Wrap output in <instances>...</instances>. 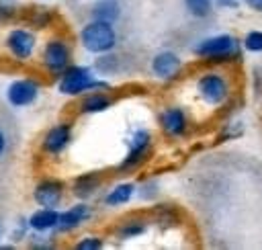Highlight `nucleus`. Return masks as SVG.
<instances>
[{"mask_svg":"<svg viewBox=\"0 0 262 250\" xmlns=\"http://www.w3.org/2000/svg\"><path fill=\"white\" fill-rule=\"evenodd\" d=\"M100 88H108L106 82H100L92 76V72L84 66H68L63 72H61V78H59V84H57V90L61 94H68V96H74V94H82V92H88V90H100Z\"/></svg>","mask_w":262,"mask_h":250,"instance_id":"nucleus-1","label":"nucleus"},{"mask_svg":"<svg viewBox=\"0 0 262 250\" xmlns=\"http://www.w3.org/2000/svg\"><path fill=\"white\" fill-rule=\"evenodd\" d=\"M80 39H82V45L92 51V53H104L108 49L115 47V29L111 27V23H104V20H92L88 23L82 33H80Z\"/></svg>","mask_w":262,"mask_h":250,"instance_id":"nucleus-2","label":"nucleus"},{"mask_svg":"<svg viewBox=\"0 0 262 250\" xmlns=\"http://www.w3.org/2000/svg\"><path fill=\"white\" fill-rule=\"evenodd\" d=\"M39 82L33 80V78H18V80H12L6 88V100L10 107L14 109H23V107H29L37 100L39 96Z\"/></svg>","mask_w":262,"mask_h":250,"instance_id":"nucleus-3","label":"nucleus"},{"mask_svg":"<svg viewBox=\"0 0 262 250\" xmlns=\"http://www.w3.org/2000/svg\"><path fill=\"white\" fill-rule=\"evenodd\" d=\"M194 51L203 57H213L221 61V59H229L237 55V41L231 35H219V37L203 41Z\"/></svg>","mask_w":262,"mask_h":250,"instance_id":"nucleus-4","label":"nucleus"},{"mask_svg":"<svg viewBox=\"0 0 262 250\" xmlns=\"http://www.w3.org/2000/svg\"><path fill=\"white\" fill-rule=\"evenodd\" d=\"M35 43H37V39L29 29L18 27L6 35V47L16 61H27L35 51Z\"/></svg>","mask_w":262,"mask_h":250,"instance_id":"nucleus-5","label":"nucleus"},{"mask_svg":"<svg viewBox=\"0 0 262 250\" xmlns=\"http://www.w3.org/2000/svg\"><path fill=\"white\" fill-rule=\"evenodd\" d=\"M43 66L51 74H61L70 66V47L61 39H51L43 47Z\"/></svg>","mask_w":262,"mask_h":250,"instance_id":"nucleus-6","label":"nucleus"},{"mask_svg":"<svg viewBox=\"0 0 262 250\" xmlns=\"http://www.w3.org/2000/svg\"><path fill=\"white\" fill-rule=\"evenodd\" d=\"M33 197L37 201V205L41 207H57L61 197H63V184L59 180H53V178H45L41 180L35 191H33Z\"/></svg>","mask_w":262,"mask_h":250,"instance_id":"nucleus-7","label":"nucleus"},{"mask_svg":"<svg viewBox=\"0 0 262 250\" xmlns=\"http://www.w3.org/2000/svg\"><path fill=\"white\" fill-rule=\"evenodd\" d=\"M70 139H72V125L70 123H57V125H53L47 133H45V137H43V150L47 152V154H59V152H63L66 150V145L70 143Z\"/></svg>","mask_w":262,"mask_h":250,"instance_id":"nucleus-8","label":"nucleus"},{"mask_svg":"<svg viewBox=\"0 0 262 250\" xmlns=\"http://www.w3.org/2000/svg\"><path fill=\"white\" fill-rule=\"evenodd\" d=\"M199 90L203 94V98L209 102V105H217L221 102L225 96H227V86H225V80L217 74H207L199 80Z\"/></svg>","mask_w":262,"mask_h":250,"instance_id":"nucleus-9","label":"nucleus"},{"mask_svg":"<svg viewBox=\"0 0 262 250\" xmlns=\"http://www.w3.org/2000/svg\"><path fill=\"white\" fill-rule=\"evenodd\" d=\"M147 150H149V133L147 131H137L131 139V150H129L127 158L123 160L121 168L125 170V168H133L135 164H139L143 160V156L147 154Z\"/></svg>","mask_w":262,"mask_h":250,"instance_id":"nucleus-10","label":"nucleus"},{"mask_svg":"<svg viewBox=\"0 0 262 250\" xmlns=\"http://www.w3.org/2000/svg\"><path fill=\"white\" fill-rule=\"evenodd\" d=\"M90 217V209L86 205H76L63 213L57 215V223H55V230L57 232H72L76 230L84 219Z\"/></svg>","mask_w":262,"mask_h":250,"instance_id":"nucleus-11","label":"nucleus"},{"mask_svg":"<svg viewBox=\"0 0 262 250\" xmlns=\"http://www.w3.org/2000/svg\"><path fill=\"white\" fill-rule=\"evenodd\" d=\"M57 211L53 207H41L37 209L27 221H29V227L43 234V232H49V230H55V223H57Z\"/></svg>","mask_w":262,"mask_h":250,"instance_id":"nucleus-12","label":"nucleus"},{"mask_svg":"<svg viewBox=\"0 0 262 250\" xmlns=\"http://www.w3.org/2000/svg\"><path fill=\"white\" fill-rule=\"evenodd\" d=\"M178 68H180V59L172 51H164L154 59V72L160 78H172L178 72Z\"/></svg>","mask_w":262,"mask_h":250,"instance_id":"nucleus-13","label":"nucleus"},{"mask_svg":"<svg viewBox=\"0 0 262 250\" xmlns=\"http://www.w3.org/2000/svg\"><path fill=\"white\" fill-rule=\"evenodd\" d=\"M121 14V6L117 0H98L92 6V16L94 20H104V23H113L117 20Z\"/></svg>","mask_w":262,"mask_h":250,"instance_id":"nucleus-14","label":"nucleus"},{"mask_svg":"<svg viewBox=\"0 0 262 250\" xmlns=\"http://www.w3.org/2000/svg\"><path fill=\"white\" fill-rule=\"evenodd\" d=\"M184 125H186V119H184V113L180 109H168L164 115H162V127L176 135V133H182L184 131Z\"/></svg>","mask_w":262,"mask_h":250,"instance_id":"nucleus-15","label":"nucleus"},{"mask_svg":"<svg viewBox=\"0 0 262 250\" xmlns=\"http://www.w3.org/2000/svg\"><path fill=\"white\" fill-rule=\"evenodd\" d=\"M108 107H111V98L106 94H102V92H94V94L84 98L82 113H100V111H104Z\"/></svg>","mask_w":262,"mask_h":250,"instance_id":"nucleus-16","label":"nucleus"},{"mask_svg":"<svg viewBox=\"0 0 262 250\" xmlns=\"http://www.w3.org/2000/svg\"><path fill=\"white\" fill-rule=\"evenodd\" d=\"M133 184H119V186H115L106 197H104V203L106 205H123V203H127L129 199H131V195H133Z\"/></svg>","mask_w":262,"mask_h":250,"instance_id":"nucleus-17","label":"nucleus"},{"mask_svg":"<svg viewBox=\"0 0 262 250\" xmlns=\"http://www.w3.org/2000/svg\"><path fill=\"white\" fill-rule=\"evenodd\" d=\"M96 186H98V178L94 174H84L74 182V193L84 199V197H90L96 191Z\"/></svg>","mask_w":262,"mask_h":250,"instance_id":"nucleus-18","label":"nucleus"},{"mask_svg":"<svg viewBox=\"0 0 262 250\" xmlns=\"http://www.w3.org/2000/svg\"><path fill=\"white\" fill-rule=\"evenodd\" d=\"M51 23V14H49V10H45V8H39V10H33V14H31V25H35V27H47Z\"/></svg>","mask_w":262,"mask_h":250,"instance_id":"nucleus-19","label":"nucleus"},{"mask_svg":"<svg viewBox=\"0 0 262 250\" xmlns=\"http://www.w3.org/2000/svg\"><path fill=\"white\" fill-rule=\"evenodd\" d=\"M186 6L196 16H205L209 12V8H211L209 6V0H186Z\"/></svg>","mask_w":262,"mask_h":250,"instance_id":"nucleus-20","label":"nucleus"},{"mask_svg":"<svg viewBox=\"0 0 262 250\" xmlns=\"http://www.w3.org/2000/svg\"><path fill=\"white\" fill-rule=\"evenodd\" d=\"M246 47L250 51H262V33L260 31H252L248 37H246Z\"/></svg>","mask_w":262,"mask_h":250,"instance_id":"nucleus-21","label":"nucleus"},{"mask_svg":"<svg viewBox=\"0 0 262 250\" xmlns=\"http://www.w3.org/2000/svg\"><path fill=\"white\" fill-rule=\"evenodd\" d=\"M76 248L78 250H98V248H102V240L100 238H84L76 244Z\"/></svg>","mask_w":262,"mask_h":250,"instance_id":"nucleus-22","label":"nucleus"},{"mask_svg":"<svg viewBox=\"0 0 262 250\" xmlns=\"http://www.w3.org/2000/svg\"><path fill=\"white\" fill-rule=\"evenodd\" d=\"M12 16H14V6L8 4V2H4V0H0V23L10 20Z\"/></svg>","mask_w":262,"mask_h":250,"instance_id":"nucleus-23","label":"nucleus"},{"mask_svg":"<svg viewBox=\"0 0 262 250\" xmlns=\"http://www.w3.org/2000/svg\"><path fill=\"white\" fill-rule=\"evenodd\" d=\"M27 230H29V221H27V219H20V221H18V225H16V230H14V234H12V240H14V242L25 240Z\"/></svg>","mask_w":262,"mask_h":250,"instance_id":"nucleus-24","label":"nucleus"},{"mask_svg":"<svg viewBox=\"0 0 262 250\" xmlns=\"http://www.w3.org/2000/svg\"><path fill=\"white\" fill-rule=\"evenodd\" d=\"M6 148H8V139H6V133H4V131H2V127H0V158L4 156Z\"/></svg>","mask_w":262,"mask_h":250,"instance_id":"nucleus-25","label":"nucleus"},{"mask_svg":"<svg viewBox=\"0 0 262 250\" xmlns=\"http://www.w3.org/2000/svg\"><path fill=\"white\" fill-rule=\"evenodd\" d=\"M250 8H254V10H260L262 12V0H244Z\"/></svg>","mask_w":262,"mask_h":250,"instance_id":"nucleus-26","label":"nucleus"},{"mask_svg":"<svg viewBox=\"0 0 262 250\" xmlns=\"http://www.w3.org/2000/svg\"><path fill=\"white\" fill-rule=\"evenodd\" d=\"M0 236H2V225H0Z\"/></svg>","mask_w":262,"mask_h":250,"instance_id":"nucleus-27","label":"nucleus"}]
</instances>
